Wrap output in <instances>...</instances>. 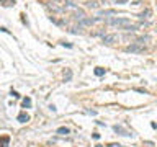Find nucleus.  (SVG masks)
<instances>
[{"instance_id": "obj_1", "label": "nucleus", "mask_w": 157, "mask_h": 147, "mask_svg": "<svg viewBox=\"0 0 157 147\" xmlns=\"http://www.w3.org/2000/svg\"><path fill=\"white\" fill-rule=\"evenodd\" d=\"M64 10H66V12H72V13H74V18H75L77 21H80V20H84V18H85V12L82 10V8H79L75 4L66 2V4H64Z\"/></svg>"}, {"instance_id": "obj_2", "label": "nucleus", "mask_w": 157, "mask_h": 147, "mask_svg": "<svg viewBox=\"0 0 157 147\" xmlns=\"http://www.w3.org/2000/svg\"><path fill=\"white\" fill-rule=\"evenodd\" d=\"M146 41H149V39H147V38L136 39V41H134L131 46H128V48H126V51H129V53H143L144 49H146V44H144Z\"/></svg>"}, {"instance_id": "obj_3", "label": "nucleus", "mask_w": 157, "mask_h": 147, "mask_svg": "<svg viewBox=\"0 0 157 147\" xmlns=\"http://www.w3.org/2000/svg\"><path fill=\"white\" fill-rule=\"evenodd\" d=\"M106 24H111V26H119L121 30H126L131 26V21L126 20V18H110V20H106Z\"/></svg>"}, {"instance_id": "obj_4", "label": "nucleus", "mask_w": 157, "mask_h": 147, "mask_svg": "<svg viewBox=\"0 0 157 147\" xmlns=\"http://www.w3.org/2000/svg\"><path fill=\"white\" fill-rule=\"evenodd\" d=\"M101 20H103V18H100V17H92V18L85 17L84 20H80V26H92V24H95V23H100Z\"/></svg>"}, {"instance_id": "obj_5", "label": "nucleus", "mask_w": 157, "mask_h": 147, "mask_svg": "<svg viewBox=\"0 0 157 147\" xmlns=\"http://www.w3.org/2000/svg\"><path fill=\"white\" fill-rule=\"evenodd\" d=\"M119 41V36L111 33V35H103V43L105 44H115V43Z\"/></svg>"}, {"instance_id": "obj_6", "label": "nucleus", "mask_w": 157, "mask_h": 147, "mask_svg": "<svg viewBox=\"0 0 157 147\" xmlns=\"http://www.w3.org/2000/svg\"><path fill=\"white\" fill-rule=\"evenodd\" d=\"M113 129H115V133H116V134H119V136H124V137H133V136H134L133 133H129L128 129H124V128L119 126V124L113 126Z\"/></svg>"}, {"instance_id": "obj_7", "label": "nucleus", "mask_w": 157, "mask_h": 147, "mask_svg": "<svg viewBox=\"0 0 157 147\" xmlns=\"http://www.w3.org/2000/svg\"><path fill=\"white\" fill-rule=\"evenodd\" d=\"M85 7H87V8H92V10H97L100 5H98L97 0H88V2H85Z\"/></svg>"}, {"instance_id": "obj_8", "label": "nucleus", "mask_w": 157, "mask_h": 147, "mask_svg": "<svg viewBox=\"0 0 157 147\" xmlns=\"http://www.w3.org/2000/svg\"><path fill=\"white\" fill-rule=\"evenodd\" d=\"M21 106L23 108H31V98H23V102H21Z\"/></svg>"}, {"instance_id": "obj_9", "label": "nucleus", "mask_w": 157, "mask_h": 147, "mask_svg": "<svg viewBox=\"0 0 157 147\" xmlns=\"http://www.w3.org/2000/svg\"><path fill=\"white\" fill-rule=\"evenodd\" d=\"M18 121H20V122H26V121H30V116L26 115V113H20V115H18Z\"/></svg>"}, {"instance_id": "obj_10", "label": "nucleus", "mask_w": 157, "mask_h": 147, "mask_svg": "<svg viewBox=\"0 0 157 147\" xmlns=\"http://www.w3.org/2000/svg\"><path fill=\"white\" fill-rule=\"evenodd\" d=\"M57 134H61V136H66V134H69L70 131H69V128H66V126H62V128H59V129L56 131Z\"/></svg>"}, {"instance_id": "obj_11", "label": "nucleus", "mask_w": 157, "mask_h": 147, "mask_svg": "<svg viewBox=\"0 0 157 147\" xmlns=\"http://www.w3.org/2000/svg\"><path fill=\"white\" fill-rule=\"evenodd\" d=\"M150 15H152V10H150V8H147L146 12H143V13L139 15V18H141V20H144V18H149Z\"/></svg>"}, {"instance_id": "obj_12", "label": "nucleus", "mask_w": 157, "mask_h": 147, "mask_svg": "<svg viewBox=\"0 0 157 147\" xmlns=\"http://www.w3.org/2000/svg\"><path fill=\"white\" fill-rule=\"evenodd\" d=\"M106 15H115V10H105V12H100V15H98V17L103 18V17H106Z\"/></svg>"}, {"instance_id": "obj_13", "label": "nucleus", "mask_w": 157, "mask_h": 147, "mask_svg": "<svg viewBox=\"0 0 157 147\" xmlns=\"http://www.w3.org/2000/svg\"><path fill=\"white\" fill-rule=\"evenodd\" d=\"M95 75H98V77L105 75V69H101V67H97V69H95Z\"/></svg>"}, {"instance_id": "obj_14", "label": "nucleus", "mask_w": 157, "mask_h": 147, "mask_svg": "<svg viewBox=\"0 0 157 147\" xmlns=\"http://www.w3.org/2000/svg\"><path fill=\"white\" fill-rule=\"evenodd\" d=\"M70 79H72V72H70V70H67V72L64 74V82H69Z\"/></svg>"}, {"instance_id": "obj_15", "label": "nucleus", "mask_w": 157, "mask_h": 147, "mask_svg": "<svg viewBox=\"0 0 157 147\" xmlns=\"http://www.w3.org/2000/svg\"><path fill=\"white\" fill-rule=\"evenodd\" d=\"M8 141H10V137H8V136H4V137H2V147H7Z\"/></svg>"}, {"instance_id": "obj_16", "label": "nucleus", "mask_w": 157, "mask_h": 147, "mask_svg": "<svg viewBox=\"0 0 157 147\" xmlns=\"http://www.w3.org/2000/svg\"><path fill=\"white\" fill-rule=\"evenodd\" d=\"M12 97H13V98H20V95H18V92H13V90H12Z\"/></svg>"}, {"instance_id": "obj_17", "label": "nucleus", "mask_w": 157, "mask_h": 147, "mask_svg": "<svg viewBox=\"0 0 157 147\" xmlns=\"http://www.w3.org/2000/svg\"><path fill=\"white\" fill-rule=\"evenodd\" d=\"M49 110H51L52 113H56V106H54V105H51V106H49Z\"/></svg>"}, {"instance_id": "obj_18", "label": "nucleus", "mask_w": 157, "mask_h": 147, "mask_svg": "<svg viewBox=\"0 0 157 147\" xmlns=\"http://www.w3.org/2000/svg\"><path fill=\"white\" fill-rule=\"evenodd\" d=\"M116 4H126V2H128V0H115Z\"/></svg>"}, {"instance_id": "obj_19", "label": "nucleus", "mask_w": 157, "mask_h": 147, "mask_svg": "<svg viewBox=\"0 0 157 147\" xmlns=\"http://www.w3.org/2000/svg\"><path fill=\"white\" fill-rule=\"evenodd\" d=\"M95 147H103V146H95Z\"/></svg>"}]
</instances>
